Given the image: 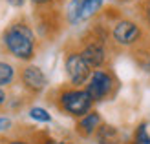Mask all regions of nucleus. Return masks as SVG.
Masks as SVG:
<instances>
[{
    "label": "nucleus",
    "instance_id": "6e6552de",
    "mask_svg": "<svg viewBox=\"0 0 150 144\" xmlns=\"http://www.w3.org/2000/svg\"><path fill=\"white\" fill-rule=\"evenodd\" d=\"M97 144H125L123 142V135L119 131V128L114 124H101L97 133L93 135Z\"/></svg>",
    "mask_w": 150,
    "mask_h": 144
},
{
    "label": "nucleus",
    "instance_id": "ddd939ff",
    "mask_svg": "<svg viewBox=\"0 0 150 144\" xmlns=\"http://www.w3.org/2000/svg\"><path fill=\"white\" fill-rule=\"evenodd\" d=\"M81 7H82V0H70L68 7H66V20L71 26L81 22Z\"/></svg>",
    "mask_w": 150,
    "mask_h": 144
},
{
    "label": "nucleus",
    "instance_id": "9b49d317",
    "mask_svg": "<svg viewBox=\"0 0 150 144\" xmlns=\"http://www.w3.org/2000/svg\"><path fill=\"white\" fill-rule=\"evenodd\" d=\"M104 4V0H82V7H81V22L82 20H90L101 11V7Z\"/></svg>",
    "mask_w": 150,
    "mask_h": 144
},
{
    "label": "nucleus",
    "instance_id": "aec40b11",
    "mask_svg": "<svg viewBox=\"0 0 150 144\" xmlns=\"http://www.w3.org/2000/svg\"><path fill=\"white\" fill-rule=\"evenodd\" d=\"M31 2L35 6H46V4H51V2H55V0H31Z\"/></svg>",
    "mask_w": 150,
    "mask_h": 144
},
{
    "label": "nucleus",
    "instance_id": "f3484780",
    "mask_svg": "<svg viewBox=\"0 0 150 144\" xmlns=\"http://www.w3.org/2000/svg\"><path fill=\"white\" fill-rule=\"evenodd\" d=\"M4 144H33V142H29L26 139H9V140H6Z\"/></svg>",
    "mask_w": 150,
    "mask_h": 144
},
{
    "label": "nucleus",
    "instance_id": "f8f14e48",
    "mask_svg": "<svg viewBox=\"0 0 150 144\" xmlns=\"http://www.w3.org/2000/svg\"><path fill=\"white\" fill-rule=\"evenodd\" d=\"M15 75H17L15 67L9 62H6V60H0V88L11 86L15 80Z\"/></svg>",
    "mask_w": 150,
    "mask_h": 144
},
{
    "label": "nucleus",
    "instance_id": "dca6fc26",
    "mask_svg": "<svg viewBox=\"0 0 150 144\" xmlns=\"http://www.w3.org/2000/svg\"><path fill=\"white\" fill-rule=\"evenodd\" d=\"M11 126H13V120L9 117H0V131L11 130Z\"/></svg>",
    "mask_w": 150,
    "mask_h": 144
},
{
    "label": "nucleus",
    "instance_id": "39448f33",
    "mask_svg": "<svg viewBox=\"0 0 150 144\" xmlns=\"http://www.w3.org/2000/svg\"><path fill=\"white\" fill-rule=\"evenodd\" d=\"M64 70L68 75V80L73 88H82L92 77L93 70L88 66V62L82 58L79 49H70L64 57Z\"/></svg>",
    "mask_w": 150,
    "mask_h": 144
},
{
    "label": "nucleus",
    "instance_id": "f257e3e1",
    "mask_svg": "<svg viewBox=\"0 0 150 144\" xmlns=\"http://www.w3.org/2000/svg\"><path fill=\"white\" fill-rule=\"evenodd\" d=\"M2 44L11 57L22 62L31 60L37 51L35 33L26 22H13L11 26H7L2 33Z\"/></svg>",
    "mask_w": 150,
    "mask_h": 144
},
{
    "label": "nucleus",
    "instance_id": "1a4fd4ad",
    "mask_svg": "<svg viewBox=\"0 0 150 144\" xmlns=\"http://www.w3.org/2000/svg\"><path fill=\"white\" fill-rule=\"evenodd\" d=\"M134 58L141 70L150 75V39H145L137 48H134Z\"/></svg>",
    "mask_w": 150,
    "mask_h": 144
},
{
    "label": "nucleus",
    "instance_id": "6ab92c4d",
    "mask_svg": "<svg viewBox=\"0 0 150 144\" xmlns=\"http://www.w3.org/2000/svg\"><path fill=\"white\" fill-rule=\"evenodd\" d=\"M7 2H9L13 7H22V6H24V2H26V0H7Z\"/></svg>",
    "mask_w": 150,
    "mask_h": 144
},
{
    "label": "nucleus",
    "instance_id": "20e7f679",
    "mask_svg": "<svg viewBox=\"0 0 150 144\" xmlns=\"http://www.w3.org/2000/svg\"><path fill=\"white\" fill-rule=\"evenodd\" d=\"M115 88H117V80L114 77V73H110L106 70H93L92 77L84 86V89L92 97L93 102H103L110 98L114 95Z\"/></svg>",
    "mask_w": 150,
    "mask_h": 144
},
{
    "label": "nucleus",
    "instance_id": "4be33fe9",
    "mask_svg": "<svg viewBox=\"0 0 150 144\" xmlns=\"http://www.w3.org/2000/svg\"><path fill=\"white\" fill-rule=\"evenodd\" d=\"M119 2H134V0H119Z\"/></svg>",
    "mask_w": 150,
    "mask_h": 144
},
{
    "label": "nucleus",
    "instance_id": "0eeeda50",
    "mask_svg": "<svg viewBox=\"0 0 150 144\" xmlns=\"http://www.w3.org/2000/svg\"><path fill=\"white\" fill-rule=\"evenodd\" d=\"M103 124V119H101V113L92 110L90 113H86L84 117H81L77 120V126H75V130L81 137H93L99 130V126Z\"/></svg>",
    "mask_w": 150,
    "mask_h": 144
},
{
    "label": "nucleus",
    "instance_id": "a211bd4d",
    "mask_svg": "<svg viewBox=\"0 0 150 144\" xmlns=\"http://www.w3.org/2000/svg\"><path fill=\"white\" fill-rule=\"evenodd\" d=\"M7 102V93L4 91V88H0V108Z\"/></svg>",
    "mask_w": 150,
    "mask_h": 144
},
{
    "label": "nucleus",
    "instance_id": "4468645a",
    "mask_svg": "<svg viewBox=\"0 0 150 144\" xmlns=\"http://www.w3.org/2000/svg\"><path fill=\"white\" fill-rule=\"evenodd\" d=\"M28 115L31 117L33 120H37V122H44V124H46V122H51L50 111L44 110V108H40V106H33V108H29Z\"/></svg>",
    "mask_w": 150,
    "mask_h": 144
},
{
    "label": "nucleus",
    "instance_id": "9d476101",
    "mask_svg": "<svg viewBox=\"0 0 150 144\" xmlns=\"http://www.w3.org/2000/svg\"><path fill=\"white\" fill-rule=\"evenodd\" d=\"M128 144H150V124L146 120H143V122H139L136 126Z\"/></svg>",
    "mask_w": 150,
    "mask_h": 144
},
{
    "label": "nucleus",
    "instance_id": "2eb2a0df",
    "mask_svg": "<svg viewBox=\"0 0 150 144\" xmlns=\"http://www.w3.org/2000/svg\"><path fill=\"white\" fill-rule=\"evenodd\" d=\"M139 13H141V20H143L145 27L150 29V0H141L139 2Z\"/></svg>",
    "mask_w": 150,
    "mask_h": 144
},
{
    "label": "nucleus",
    "instance_id": "f03ea898",
    "mask_svg": "<svg viewBox=\"0 0 150 144\" xmlns=\"http://www.w3.org/2000/svg\"><path fill=\"white\" fill-rule=\"evenodd\" d=\"M93 100L84 88H62L57 95V106L66 115L81 119L93 110Z\"/></svg>",
    "mask_w": 150,
    "mask_h": 144
},
{
    "label": "nucleus",
    "instance_id": "412c9836",
    "mask_svg": "<svg viewBox=\"0 0 150 144\" xmlns=\"http://www.w3.org/2000/svg\"><path fill=\"white\" fill-rule=\"evenodd\" d=\"M57 144H73V142H70V140H57Z\"/></svg>",
    "mask_w": 150,
    "mask_h": 144
},
{
    "label": "nucleus",
    "instance_id": "423d86ee",
    "mask_svg": "<svg viewBox=\"0 0 150 144\" xmlns=\"http://www.w3.org/2000/svg\"><path fill=\"white\" fill-rule=\"evenodd\" d=\"M20 82L29 93H40L42 89H46V86H48V77L39 66L28 64L26 67H22V71H20Z\"/></svg>",
    "mask_w": 150,
    "mask_h": 144
},
{
    "label": "nucleus",
    "instance_id": "7ed1b4c3",
    "mask_svg": "<svg viewBox=\"0 0 150 144\" xmlns=\"http://www.w3.org/2000/svg\"><path fill=\"white\" fill-rule=\"evenodd\" d=\"M110 33H112L114 44H117L119 48H128V49L137 48L146 39L145 26L137 20L126 18V17H121L119 20H115L112 24Z\"/></svg>",
    "mask_w": 150,
    "mask_h": 144
}]
</instances>
